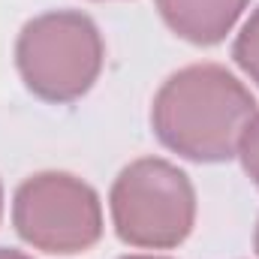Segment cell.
Wrapping results in <instances>:
<instances>
[{"mask_svg": "<svg viewBox=\"0 0 259 259\" xmlns=\"http://www.w3.org/2000/svg\"><path fill=\"white\" fill-rule=\"evenodd\" d=\"M109 202L118 238L145 250L178 247L196 220L190 178L160 157H142L121 169Z\"/></svg>", "mask_w": 259, "mask_h": 259, "instance_id": "obj_3", "label": "cell"}, {"mask_svg": "<svg viewBox=\"0 0 259 259\" xmlns=\"http://www.w3.org/2000/svg\"><path fill=\"white\" fill-rule=\"evenodd\" d=\"M0 259H30L27 253L21 250H9V247H0Z\"/></svg>", "mask_w": 259, "mask_h": 259, "instance_id": "obj_8", "label": "cell"}, {"mask_svg": "<svg viewBox=\"0 0 259 259\" xmlns=\"http://www.w3.org/2000/svg\"><path fill=\"white\" fill-rule=\"evenodd\" d=\"M121 259H163V256H121Z\"/></svg>", "mask_w": 259, "mask_h": 259, "instance_id": "obj_10", "label": "cell"}, {"mask_svg": "<svg viewBox=\"0 0 259 259\" xmlns=\"http://www.w3.org/2000/svg\"><path fill=\"white\" fill-rule=\"evenodd\" d=\"M253 112V94L226 66L193 64L163 81L151 124L169 151L196 163H223L238 154Z\"/></svg>", "mask_w": 259, "mask_h": 259, "instance_id": "obj_1", "label": "cell"}, {"mask_svg": "<svg viewBox=\"0 0 259 259\" xmlns=\"http://www.w3.org/2000/svg\"><path fill=\"white\" fill-rule=\"evenodd\" d=\"M253 247H256V256H259V223H256V235H253Z\"/></svg>", "mask_w": 259, "mask_h": 259, "instance_id": "obj_9", "label": "cell"}, {"mask_svg": "<svg viewBox=\"0 0 259 259\" xmlns=\"http://www.w3.org/2000/svg\"><path fill=\"white\" fill-rule=\"evenodd\" d=\"M15 64L39 100L72 103L91 91L103 69V36L81 12H46L21 27Z\"/></svg>", "mask_w": 259, "mask_h": 259, "instance_id": "obj_2", "label": "cell"}, {"mask_svg": "<svg viewBox=\"0 0 259 259\" xmlns=\"http://www.w3.org/2000/svg\"><path fill=\"white\" fill-rule=\"evenodd\" d=\"M238 157H241V166L244 172L253 178V184L259 187V109L253 112L250 124L241 133V142H238Z\"/></svg>", "mask_w": 259, "mask_h": 259, "instance_id": "obj_7", "label": "cell"}, {"mask_svg": "<svg viewBox=\"0 0 259 259\" xmlns=\"http://www.w3.org/2000/svg\"><path fill=\"white\" fill-rule=\"evenodd\" d=\"M247 0H157L163 21L193 46L220 42L241 18Z\"/></svg>", "mask_w": 259, "mask_h": 259, "instance_id": "obj_5", "label": "cell"}, {"mask_svg": "<svg viewBox=\"0 0 259 259\" xmlns=\"http://www.w3.org/2000/svg\"><path fill=\"white\" fill-rule=\"evenodd\" d=\"M18 235L46 253H84L103 235V208L91 184L69 172H39L27 178L12 202Z\"/></svg>", "mask_w": 259, "mask_h": 259, "instance_id": "obj_4", "label": "cell"}, {"mask_svg": "<svg viewBox=\"0 0 259 259\" xmlns=\"http://www.w3.org/2000/svg\"><path fill=\"white\" fill-rule=\"evenodd\" d=\"M0 211H3V190H0Z\"/></svg>", "mask_w": 259, "mask_h": 259, "instance_id": "obj_11", "label": "cell"}, {"mask_svg": "<svg viewBox=\"0 0 259 259\" xmlns=\"http://www.w3.org/2000/svg\"><path fill=\"white\" fill-rule=\"evenodd\" d=\"M232 58H235V64L259 84V6L253 9V15L244 21L241 33L235 36Z\"/></svg>", "mask_w": 259, "mask_h": 259, "instance_id": "obj_6", "label": "cell"}]
</instances>
